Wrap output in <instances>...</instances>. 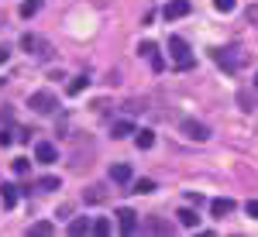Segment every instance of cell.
I'll return each mask as SVG.
<instances>
[{"label": "cell", "instance_id": "44dd1931", "mask_svg": "<svg viewBox=\"0 0 258 237\" xmlns=\"http://www.w3.org/2000/svg\"><path fill=\"white\" fill-rule=\"evenodd\" d=\"M152 189H155V182H152V179H138V182H135V193H141V196H145V193H152Z\"/></svg>", "mask_w": 258, "mask_h": 237}, {"label": "cell", "instance_id": "ba28073f", "mask_svg": "<svg viewBox=\"0 0 258 237\" xmlns=\"http://www.w3.org/2000/svg\"><path fill=\"white\" fill-rule=\"evenodd\" d=\"M110 179H114V182H131V179H135V172H131V165L117 162V165H110Z\"/></svg>", "mask_w": 258, "mask_h": 237}, {"label": "cell", "instance_id": "d6986e66", "mask_svg": "<svg viewBox=\"0 0 258 237\" xmlns=\"http://www.w3.org/2000/svg\"><path fill=\"white\" fill-rule=\"evenodd\" d=\"M38 189H45V193H52V189H59V179H55V176H41Z\"/></svg>", "mask_w": 258, "mask_h": 237}, {"label": "cell", "instance_id": "e0dca14e", "mask_svg": "<svg viewBox=\"0 0 258 237\" xmlns=\"http://www.w3.org/2000/svg\"><path fill=\"white\" fill-rule=\"evenodd\" d=\"M90 230H93L97 237H107V234H110V223H107V220L100 217V220H93V227H90Z\"/></svg>", "mask_w": 258, "mask_h": 237}, {"label": "cell", "instance_id": "2e32d148", "mask_svg": "<svg viewBox=\"0 0 258 237\" xmlns=\"http://www.w3.org/2000/svg\"><path fill=\"white\" fill-rule=\"evenodd\" d=\"M179 220H182V227H197L200 217L193 213V210H179Z\"/></svg>", "mask_w": 258, "mask_h": 237}, {"label": "cell", "instance_id": "484cf974", "mask_svg": "<svg viewBox=\"0 0 258 237\" xmlns=\"http://www.w3.org/2000/svg\"><path fill=\"white\" fill-rule=\"evenodd\" d=\"M255 90H258V76H255Z\"/></svg>", "mask_w": 258, "mask_h": 237}, {"label": "cell", "instance_id": "5bb4252c", "mask_svg": "<svg viewBox=\"0 0 258 237\" xmlns=\"http://www.w3.org/2000/svg\"><path fill=\"white\" fill-rule=\"evenodd\" d=\"M90 86V79L86 76H76V79H69V97H76V93H83Z\"/></svg>", "mask_w": 258, "mask_h": 237}, {"label": "cell", "instance_id": "52a82bcc", "mask_svg": "<svg viewBox=\"0 0 258 237\" xmlns=\"http://www.w3.org/2000/svg\"><path fill=\"white\" fill-rule=\"evenodd\" d=\"M186 14H189V0H172L165 7V18L169 21H179V18H186Z\"/></svg>", "mask_w": 258, "mask_h": 237}, {"label": "cell", "instance_id": "4fadbf2b", "mask_svg": "<svg viewBox=\"0 0 258 237\" xmlns=\"http://www.w3.org/2000/svg\"><path fill=\"white\" fill-rule=\"evenodd\" d=\"M41 4H45V0H24V4H21V18H35L41 11Z\"/></svg>", "mask_w": 258, "mask_h": 237}, {"label": "cell", "instance_id": "ffe728a7", "mask_svg": "<svg viewBox=\"0 0 258 237\" xmlns=\"http://www.w3.org/2000/svg\"><path fill=\"white\" fill-rule=\"evenodd\" d=\"M52 230H55V227H52L48 220H45V223H35V227H31V234H35V237H48Z\"/></svg>", "mask_w": 258, "mask_h": 237}, {"label": "cell", "instance_id": "30bf717a", "mask_svg": "<svg viewBox=\"0 0 258 237\" xmlns=\"http://www.w3.org/2000/svg\"><path fill=\"white\" fill-rule=\"evenodd\" d=\"M135 131H138V127H135V120H117L110 134H114V138H131Z\"/></svg>", "mask_w": 258, "mask_h": 237}, {"label": "cell", "instance_id": "ac0fdd59", "mask_svg": "<svg viewBox=\"0 0 258 237\" xmlns=\"http://www.w3.org/2000/svg\"><path fill=\"white\" fill-rule=\"evenodd\" d=\"M148 227H152V234H172V223H165V220H152Z\"/></svg>", "mask_w": 258, "mask_h": 237}, {"label": "cell", "instance_id": "d4e9b609", "mask_svg": "<svg viewBox=\"0 0 258 237\" xmlns=\"http://www.w3.org/2000/svg\"><path fill=\"white\" fill-rule=\"evenodd\" d=\"M244 213L258 220V199H248V206H244Z\"/></svg>", "mask_w": 258, "mask_h": 237}, {"label": "cell", "instance_id": "8992f818", "mask_svg": "<svg viewBox=\"0 0 258 237\" xmlns=\"http://www.w3.org/2000/svg\"><path fill=\"white\" fill-rule=\"evenodd\" d=\"M227 52H231V48H217V52H214V59H217L220 65H224V72H238L241 59H234V55H227Z\"/></svg>", "mask_w": 258, "mask_h": 237}, {"label": "cell", "instance_id": "8fae6325", "mask_svg": "<svg viewBox=\"0 0 258 237\" xmlns=\"http://www.w3.org/2000/svg\"><path fill=\"white\" fill-rule=\"evenodd\" d=\"M135 144H138L141 151H148L155 144V131H135Z\"/></svg>", "mask_w": 258, "mask_h": 237}, {"label": "cell", "instance_id": "9c48e42d", "mask_svg": "<svg viewBox=\"0 0 258 237\" xmlns=\"http://www.w3.org/2000/svg\"><path fill=\"white\" fill-rule=\"evenodd\" d=\"M231 210H234V199H214V203H210V213H214V217H227V213H231Z\"/></svg>", "mask_w": 258, "mask_h": 237}, {"label": "cell", "instance_id": "7a4b0ae2", "mask_svg": "<svg viewBox=\"0 0 258 237\" xmlns=\"http://www.w3.org/2000/svg\"><path fill=\"white\" fill-rule=\"evenodd\" d=\"M179 131H182L189 141H207V138H210V127L200 124L197 117H182V120H179Z\"/></svg>", "mask_w": 258, "mask_h": 237}, {"label": "cell", "instance_id": "6da1fadb", "mask_svg": "<svg viewBox=\"0 0 258 237\" xmlns=\"http://www.w3.org/2000/svg\"><path fill=\"white\" fill-rule=\"evenodd\" d=\"M169 52H172V59H176L179 69H193V55H189V45L179 38V35H172V38H169Z\"/></svg>", "mask_w": 258, "mask_h": 237}, {"label": "cell", "instance_id": "7402d4cb", "mask_svg": "<svg viewBox=\"0 0 258 237\" xmlns=\"http://www.w3.org/2000/svg\"><path fill=\"white\" fill-rule=\"evenodd\" d=\"M90 227H93V223H86V220H73V223H69V234H86Z\"/></svg>", "mask_w": 258, "mask_h": 237}, {"label": "cell", "instance_id": "7c38bea8", "mask_svg": "<svg viewBox=\"0 0 258 237\" xmlns=\"http://www.w3.org/2000/svg\"><path fill=\"white\" fill-rule=\"evenodd\" d=\"M0 196H4V206H7V210L18 206V189H14V186H0Z\"/></svg>", "mask_w": 258, "mask_h": 237}, {"label": "cell", "instance_id": "9a60e30c", "mask_svg": "<svg viewBox=\"0 0 258 237\" xmlns=\"http://www.w3.org/2000/svg\"><path fill=\"white\" fill-rule=\"evenodd\" d=\"M11 169H14V176H28L31 162H28V158H14V162H11Z\"/></svg>", "mask_w": 258, "mask_h": 237}, {"label": "cell", "instance_id": "603a6c76", "mask_svg": "<svg viewBox=\"0 0 258 237\" xmlns=\"http://www.w3.org/2000/svg\"><path fill=\"white\" fill-rule=\"evenodd\" d=\"M214 7H217L220 14H231L234 11V0H214Z\"/></svg>", "mask_w": 258, "mask_h": 237}, {"label": "cell", "instance_id": "3957f363", "mask_svg": "<svg viewBox=\"0 0 258 237\" xmlns=\"http://www.w3.org/2000/svg\"><path fill=\"white\" fill-rule=\"evenodd\" d=\"M28 107H31L35 114H52V110H55V97H52V93H31Z\"/></svg>", "mask_w": 258, "mask_h": 237}, {"label": "cell", "instance_id": "277c9868", "mask_svg": "<svg viewBox=\"0 0 258 237\" xmlns=\"http://www.w3.org/2000/svg\"><path fill=\"white\" fill-rule=\"evenodd\" d=\"M35 158H38L41 165H52V162L59 158V151H55V144H48V141H38V144H35Z\"/></svg>", "mask_w": 258, "mask_h": 237}, {"label": "cell", "instance_id": "5b68a950", "mask_svg": "<svg viewBox=\"0 0 258 237\" xmlns=\"http://www.w3.org/2000/svg\"><path fill=\"white\" fill-rule=\"evenodd\" d=\"M117 227H120V234H135V227H138V220H135V210H117Z\"/></svg>", "mask_w": 258, "mask_h": 237}, {"label": "cell", "instance_id": "cb8c5ba5", "mask_svg": "<svg viewBox=\"0 0 258 237\" xmlns=\"http://www.w3.org/2000/svg\"><path fill=\"white\" fill-rule=\"evenodd\" d=\"M148 59H152V69H155V72H162V69H165V62H162L159 48H155V52H152V55H148Z\"/></svg>", "mask_w": 258, "mask_h": 237}]
</instances>
